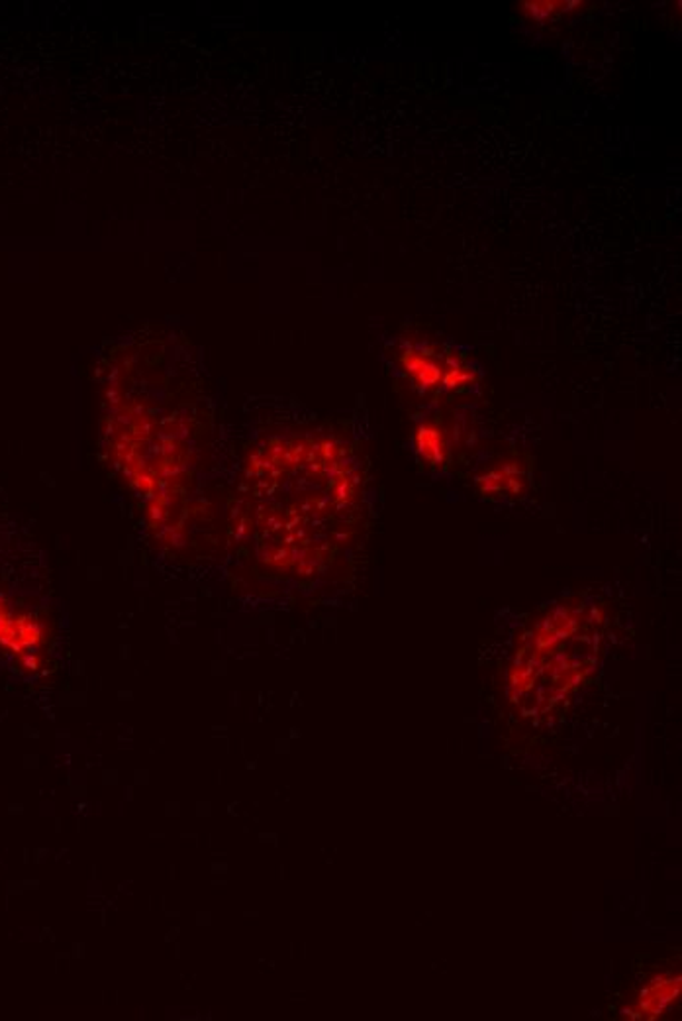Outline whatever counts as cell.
I'll use <instances>...</instances> for the list:
<instances>
[{
	"mask_svg": "<svg viewBox=\"0 0 682 1021\" xmlns=\"http://www.w3.org/2000/svg\"><path fill=\"white\" fill-rule=\"evenodd\" d=\"M679 990H681V980H661L655 986H651L645 992V997H642V1008L640 1012L645 1018H653L658 1013L665 1012L666 1005L673 1002L674 998L679 997Z\"/></svg>",
	"mask_w": 682,
	"mask_h": 1021,
	"instance_id": "obj_5",
	"label": "cell"
},
{
	"mask_svg": "<svg viewBox=\"0 0 682 1021\" xmlns=\"http://www.w3.org/2000/svg\"><path fill=\"white\" fill-rule=\"evenodd\" d=\"M596 609L583 601L553 607L522 639L510 666V699L543 709L575 691L596 665Z\"/></svg>",
	"mask_w": 682,
	"mask_h": 1021,
	"instance_id": "obj_1",
	"label": "cell"
},
{
	"mask_svg": "<svg viewBox=\"0 0 682 1021\" xmlns=\"http://www.w3.org/2000/svg\"><path fill=\"white\" fill-rule=\"evenodd\" d=\"M527 472L520 460H501L477 475L478 493L483 498L501 499L524 493Z\"/></svg>",
	"mask_w": 682,
	"mask_h": 1021,
	"instance_id": "obj_3",
	"label": "cell"
},
{
	"mask_svg": "<svg viewBox=\"0 0 682 1021\" xmlns=\"http://www.w3.org/2000/svg\"><path fill=\"white\" fill-rule=\"evenodd\" d=\"M396 360L408 382L424 395L465 390L475 382L467 360L439 344H408Z\"/></svg>",
	"mask_w": 682,
	"mask_h": 1021,
	"instance_id": "obj_2",
	"label": "cell"
},
{
	"mask_svg": "<svg viewBox=\"0 0 682 1021\" xmlns=\"http://www.w3.org/2000/svg\"><path fill=\"white\" fill-rule=\"evenodd\" d=\"M414 449L422 462L429 468H445L449 464V439L444 426L437 421H426L414 432Z\"/></svg>",
	"mask_w": 682,
	"mask_h": 1021,
	"instance_id": "obj_4",
	"label": "cell"
}]
</instances>
